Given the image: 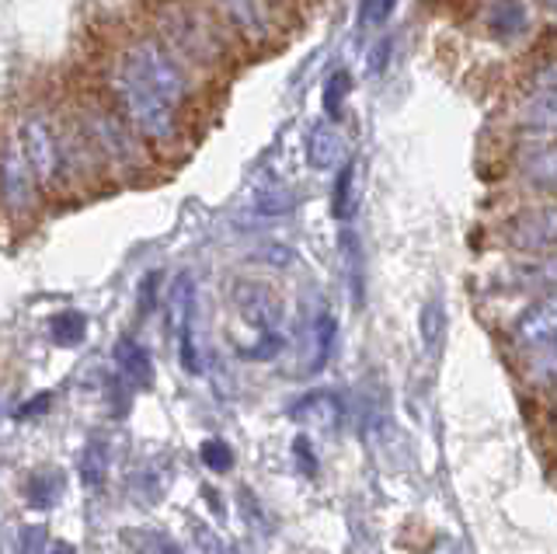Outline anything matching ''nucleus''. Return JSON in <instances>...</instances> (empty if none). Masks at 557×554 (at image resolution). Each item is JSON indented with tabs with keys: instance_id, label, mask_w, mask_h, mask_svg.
Returning <instances> with one entry per match:
<instances>
[{
	"instance_id": "obj_20",
	"label": "nucleus",
	"mask_w": 557,
	"mask_h": 554,
	"mask_svg": "<svg viewBox=\"0 0 557 554\" xmlns=\"http://www.w3.org/2000/svg\"><path fill=\"white\" fill-rule=\"evenodd\" d=\"M348 91H352V77L348 71H335L327 81H324V95H321V106H324V115L327 119H342L345 112V101H348Z\"/></svg>"
},
{
	"instance_id": "obj_7",
	"label": "nucleus",
	"mask_w": 557,
	"mask_h": 554,
	"mask_svg": "<svg viewBox=\"0 0 557 554\" xmlns=\"http://www.w3.org/2000/svg\"><path fill=\"white\" fill-rule=\"evenodd\" d=\"M554 332H557V315H554V297L533 300L527 310L519 315L512 335L516 345L527 356H540L544 362H554Z\"/></svg>"
},
{
	"instance_id": "obj_16",
	"label": "nucleus",
	"mask_w": 557,
	"mask_h": 554,
	"mask_svg": "<svg viewBox=\"0 0 557 554\" xmlns=\"http://www.w3.org/2000/svg\"><path fill=\"white\" fill-rule=\"evenodd\" d=\"M331 213H335V220H352L356 213V164L352 161H345L338 168L335 188H331Z\"/></svg>"
},
{
	"instance_id": "obj_28",
	"label": "nucleus",
	"mask_w": 557,
	"mask_h": 554,
	"mask_svg": "<svg viewBox=\"0 0 557 554\" xmlns=\"http://www.w3.org/2000/svg\"><path fill=\"white\" fill-rule=\"evenodd\" d=\"M157 283H161V275L150 272V275H147V283H144V290H139V310H144V315H150V310H153V300H157Z\"/></svg>"
},
{
	"instance_id": "obj_3",
	"label": "nucleus",
	"mask_w": 557,
	"mask_h": 554,
	"mask_svg": "<svg viewBox=\"0 0 557 554\" xmlns=\"http://www.w3.org/2000/svg\"><path fill=\"white\" fill-rule=\"evenodd\" d=\"M81 136L87 140V147H91L95 161L104 164L119 178H139L150 164L144 140L126 126V119L119 115L115 106L91 101V106L84 109Z\"/></svg>"
},
{
	"instance_id": "obj_8",
	"label": "nucleus",
	"mask_w": 557,
	"mask_h": 554,
	"mask_svg": "<svg viewBox=\"0 0 557 554\" xmlns=\"http://www.w3.org/2000/svg\"><path fill=\"white\" fill-rule=\"evenodd\" d=\"M293 419L310 432H335L342 426V397L335 391H310L293 405Z\"/></svg>"
},
{
	"instance_id": "obj_5",
	"label": "nucleus",
	"mask_w": 557,
	"mask_h": 554,
	"mask_svg": "<svg viewBox=\"0 0 557 554\" xmlns=\"http://www.w3.org/2000/svg\"><path fill=\"white\" fill-rule=\"evenodd\" d=\"M39 188H35L32 168L25 161V150L17 144V136H8L0 144V206L14 220H25L35 210Z\"/></svg>"
},
{
	"instance_id": "obj_14",
	"label": "nucleus",
	"mask_w": 557,
	"mask_h": 554,
	"mask_svg": "<svg viewBox=\"0 0 557 554\" xmlns=\"http://www.w3.org/2000/svg\"><path fill=\"white\" fill-rule=\"evenodd\" d=\"M109 464H112V443L101 432H95L81 454V481L87 489H101L109 481Z\"/></svg>"
},
{
	"instance_id": "obj_33",
	"label": "nucleus",
	"mask_w": 557,
	"mask_h": 554,
	"mask_svg": "<svg viewBox=\"0 0 557 554\" xmlns=\"http://www.w3.org/2000/svg\"><path fill=\"white\" fill-rule=\"evenodd\" d=\"M550 4H554V0H547V8H550Z\"/></svg>"
},
{
	"instance_id": "obj_4",
	"label": "nucleus",
	"mask_w": 557,
	"mask_h": 554,
	"mask_svg": "<svg viewBox=\"0 0 557 554\" xmlns=\"http://www.w3.org/2000/svg\"><path fill=\"white\" fill-rule=\"evenodd\" d=\"M17 144L25 150V161L32 168L35 188L46 196H60L63 185L74 178L70 175V150H66V133H60L49 123V115L32 112L17 126Z\"/></svg>"
},
{
	"instance_id": "obj_32",
	"label": "nucleus",
	"mask_w": 557,
	"mask_h": 554,
	"mask_svg": "<svg viewBox=\"0 0 557 554\" xmlns=\"http://www.w3.org/2000/svg\"><path fill=\"white\" fill-rule=\"evenodd\" d=\"M49 554H77V547H74V544H66V541H60V544H52Z\"/></svg>"
},
{
	"instance_id": "obj_23",
	"label": "nucleus",
	"mask_w": 557,
	"mask_h": 554,
	"mask_svg": "<svg viewBox=\"0 0 557 554\" xmlns=\"http://www.w3.org/2000/svg\"><path fill=\"white\" fill-rule=\"evenodd\" d=\"M199 454H202V464L209 467V471H216V475H226L234 467V450L226 446L223 440H216V436L202 440Z\"/></svg>"
},
{
	"instance_id": "obj_10",
	"label": "nucleus",
	"mask_w": 557,
	"mask_h": 554,
	"mask_svg": "<svg viewBox=\"0 0 557 554\" xmlns=\"http://www.w3.org/2000/svg\"><path fill=\"white\" fill-rule=\"evenodd\" d=\"M307 161L313 171H335L338 164L348 161V144L345 136L331 126V123H321L307 133Z\"/></svg>"
},
{
	"instance_id": "obj_19",
	"label": "nucleus",
	"mask_w": 557,
	"mask_h": 554,
	"mask_svg": "<svg viewBox=\"0 0 557 554\" xmlns=\"http://www.w3.org/2000/svg\"><path fill=\"white\" fill-rule=\"evenodd\" d=\"M49 332H52V342L57 345L74 349V345H81L87 335V318L81 315V310H63V315H57L49 321Z\"/></svg>"
},
{
	"instance_id": "obj_25",
	"label": "nucleus",
	"mask_w": 557,
	"mask_h": 554,
	"mask_svg": "<svg viewBox=\"0 0 557 554\" xmlns=\"http://www.w3.org/2000/svg\"><path fill=\"white\" fill-rule=\"evenodd\" d=\"M293 457H296V467H300V475L318 478V454H313V446H310L307 436L293 440Z\"/></svg>"
},
{
	"instance_id": "obj_21",
	"label": "nucleus",
	"mask_w": 557,
	"mask_h": 554,
	"mask_svg": "<svg viewBox=\"0 0 557 554\" xmlns=\"http://www.w3.org/2000/svg\"><path fill=\"white\" fill-rule=\"evenodd\" d=\"M126 541H133L136 554H185L178 544L171 541L161 530H144V533H126Z\"/></svg>"
},
{
	"instance_id": "obj_30",
	"label": "nucleus",
	"mask_w": 557,
	"mask_h": 554,
	"mask_svg": "<svg viewBox=\"0 0 557 554\" xmlns=\"http://www.w3.org/2000/svg\"><path fill=\"white\" fill-rule=\"evenodd\" d=\"M387 53H391V42H380L376 53H373V74H380L387 66Z\"/></svg>"
},
{
	"instance_id": "obj_31",
	"label": "nucleus",
	"mask_w": 557,
	"mask_h": 554,
	"mask_svg": "<svg viewBox=\"0 0 557 554\" xmlns=\"http://www.w3.org/2000/svg\"><path fill=\"white\" fill-rule=\"evenodd\" d=\"M397 0H380V11H376V22H387L391 19V11H394Z\"/></svg>"
},
{
	"instance_id": "obj_6",
	"label": "nucleus",
	"mask_w": 557,
	"mask_h": 554,
	"mask_svg": "<svg viewBox=\"0 0 557 554\" xmlns=\"http://www.w3.org/2000/svg\"><path fill=\"white\" fill-rule=\"evenodd\" d=\"M168 310H171V332L178 338V359L185 373L196 377L202 373V353L196 342V283H191L188 272H182L178 280L171 283Z\"/></svg>"
},
{
	"instance_id": "obj_17",
	"label": "nucleus",
	"mask_w": 557,
	"mask_h": 554,
	"mask_svg": "<svg viewBox=\"0 0 557 554\" xmlns=\"http://www.w3.org/2000/svg\"><path fill=\"white\" fill-rule=\"evenodd\" d=\"M310 338H313V359H310V373H321L327 367L331 353H335V338H338V324L331 315H321L310 328Z\"/></svg>"
},
{
	"instance_id": "obj_26",
	"label": "nucleus",
	"mask_w": 557,
	"mask_h": 554,
	"mask_svg": "<svg viewBox=\"0 0 557 554\" xmlns=\"http://www.w3.org/2000/svg\"><path fill=\"white\" fill-rule=\"evenodd\" d=\"M22 554H46V530L42 527H28L22 533Z\"/></svg>"
},
{
	"instance_id": "obj_29",
	"label": "nucleus",
	"mask_w": 557,
	"mask_h": 554,
	"mask_svg": "<svg viewBox=\"0 0 557 554\" xmlns=\"http://www.w3.org/2000/svg\"><path fill=\"white\" fill-rule=\"evenodd\" d=\"M376 11H380V0H359V22H376Z\"/></svg>"
},
{
	"instance_id": "obj_22",
	"label": "nucleus",
	"mask_w": 557,
	"mask_h": 554,
	"mask_svg": "<svg viewBox=\"0 0 557 554\" xmlns=\"http://www.w3.org/2000/svg\"><path fill=\"white\" fill-rule=\"evenodd\" d=\"M530 161H527V171H530V182L540 178V185L550 188L554 185V150L547 144H530Z\"/></svg>"
},
{
	"instance_id": "obj_18",
	"label": "nucleus",
	"mask_w": 557,
	"mask_h": 554,
	"mask_svg": "<svg viewBox=\"0 0 557 554\" xmlns=\"http://www.w3.org/2000/svg\"><path fill=\"white\" fill-rule=\"evenodd\" d=\"M418 332H422V342H425L429 353H435L443 345V335H446V310H443V300L440 297H432L422 307V315H418Z\"/></svg>"
},
{
	"instance_id": "obj_9",
	"label": "nucleus",
	"mask_w": 557,
	"mask_h": 554,
	"mask_svg": "<svg viewBox=\"0 0 557 554\" xmlns=\"http://www.w3.org/2000/svg\"><path fill=\"white\" fill-rule=\"evenodd\" d=\"M223 19L231 22V28L244 39H265L272 32V8L269 0H216Z\"/></svg>"
},
{
	"instance_id": "obj_1",
	"label": "nucleus",
	"mask_w": 557,
	"mask_h": 554,
	"mask_svg": "<svg viewBox=\"0 0 557 554\" xmlns=\"http://www.w3.org/2000/svg\"><path fill=\"white\" fill-rule=\"evenodd\" d=\"M112 101L126 126L153 150H174L182 144V112L136 71L133 63L119 57L112 66Z\"/></svg>"
},
{
	"instance_id": "obj_2",
	"label": "nucleus",
	"mask_w": 557,
	"mask_h": 554,
	"mask_svg": "<svg viewBox=\"0 0 557 554\" xmlns=\"http://www.w3.org/2000/svg\"><path fill=\"white\" fill-rule=\"evenodd\" d=\"M231 310L234 328L231 342L244 359L269 362L286 349V304L283 297L258 280H237L231 286Z\"/></svg>"
},
{
	"instance_id": "obj_12",
	"label": "nucleus",
	"mask_w": 557,
	"mask_h": 554,
	"mask_svg": "<svg viewBox=\"0 0 557 554\" xmlns=\"http://www.w3.org/2000/svg\"><path fill=\"white\" fill-rule=\"evenodd\" d=\"M112 353H115V367H119L122 380H129L133 387H144V391L153 387V380H157L153 359H150V353H147L136 338L122 335V338L115 342V349H112Z\"/></svg>"
},
{
	"instance_id": "obj_15",
	"label": "nucleus",
	"mask_w": 557,
	"mask_h": 554,
	"mask_svg": "<svg viewBox=\"0 0 557 554\" xmlns=\"http://www.w3.org/2000/svg\"><path fill=\"white\" fill-rule=\"evenodd\" d=\"M530 25V14L522 8V0H498L487 11V32H492L495 39H516L522 36Z\"/></svg>"
},
{
	"instance_id": "obj_11",
	"label": "nucleus",
	"mask_w": 557,
	"mask_h": 554,
	"mask_svg": "<svg viewBox=\"0 0 557 554\" xmlns=\"http://www.w3.org/2000/svg\"><path fill=\"white\" fill-rule=\"evenodd\" d=\"M509 237L512 245L522 248V251H550L554 245V210H530L512 220L509 227Z\"/></svg>"
},
{
	"instance_id": "obj_27",
	"label": "nucleus",
	"mask_w": 557,
	"mask_h": 554,
	"mask_svg": "<svg viewBox=\"0 0 557 554\" xmlns=\"http://www.w3.org/2000/svg\"><path fill=\"white\" fill-rule=\"evenodd\" d=\"M49 405H52V394L46 391V394H39V397H32V402H25L14 415H17V419H35V415H46Z\"/></svg>"
},
{
	"instance_id": "obj_24",
	"label": "nucleus",
	"mask_w": 557,
	"mask_h": 554,
	"mask_svg": "<svg viewBox=\"0 0 557 554\" xmlns=\"http://www.w3.org/2000/svg\"><path fill=\"white\" fill-rule=\"evenodd\" d=\"M342 248H345L348 280H352L356 304H362V255H359V241H356V234H345V237H342Z\"/></svg>"
},
{
	"instance_id": "obj_13",
	"label": "nucleus",
	"mask_w": 557,
	"mask_h": 554,
	"mask_svg": "<svg viewBox=\"0 0 557 554\" xmlns=\"http://www.w3.org/2000/svg\"><path fill=\"white\" fill-rule=\"evenodd\" d=\"M66 492V475L60 471V467H35V471L25 478V502L32 509H52V506H60V498Z\"/></svg>"
}]
</instances>
